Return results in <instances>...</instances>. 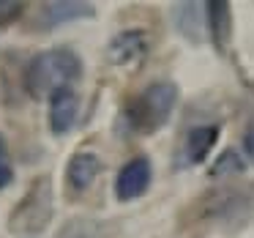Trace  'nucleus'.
Here are the masks:
<instances>
[{"mask_svg": "<svg viewBox=\"0 0 254 238\" xmlns=\"http://www.w3.org/2000/svg\"><path fill=\"white\" fill-rule=\"evenodd\" d=\"M82 77V61L68 47L36 52L25 66V90L36 101H44L58 88H74V82Z\"/></svg>", "mask_w": 254, "mask_h": 238, "instance_id": "1", "label": "nucleus"}, {"mask_svg": "<svg viewBox=\"0 0 254 238\" xmlns=\"http://www.w3.org/2000/svg\"><path fill=\"white\" fill-rule=\"evenodd\" d=\"M178 104V85L170 79L150 82L126 110V126L139 134H153L170 121L172 110Z\"/></svg>", "mask_w": 254, "mask_h": 238, "instance_id": "2", "label": "nucleus"}, {"mask_svg": "<svg viewBox=\"0 0 254 238\" xmlns=\"http://www.w3.org/2000/svg\"><path fill=\"white\" fill-rule=\"evenodd\" d=\"M52 183L50 178H39V181L30 186V192L25 194L17 203L11 219H8V227L19 236H33V233H41L52 219Z\"/></svg>", "mask_w": 254, "mask_h": 238, "instance_id": "3", "label": "nucleus"}, {"mask_svg": "<svg viewBox=\"0 0 254 238\" xmlns=\"http://www.w3.org/2000/svg\"><path fill=\"white\" fill-rule=\"evenodd\" d=\"M150 181H153V167H150L148 156H134L126 164L121 167L115 178V197L121 203H131V200H139L145 192H148Z\"/></svg>", "mask_w": 254, "mask_h": 238, "instance_id": "4", "label": "nucleus"}, {"mask_svg": "<svg viewBox=\"0 0 254 238\" xmlns=\"http://www.w3.org/2000/svg\"><path fill=\"white\" fill-rule=\"evenodd\" d=\"M50 104V129L55 137H66L79 118V93L74 88H58L47 99Z\"/></svg>", "mask_w": 254, "mask_h": 238, "instance_id": "5", "label": "nucleus"}, {"mask_svg": "<svg viewBox=\"0 0 254 238\" xmlns=\"http://www.w3.org/2000/svg\"><path fill=\"white\" fill-rule=\"evenodd\" d=\"M148 52V39H145V30H121L110 39L107 44V63L112 66H134L139 63Z\"/></svg>", "mask_w": 254, "mask_h": 238, "instance_id": "6", "label": "nucleus"}, {"mask_svg": "<svg viewBox=\"0 0 254 238\" xmlns=\"http://www.w3.org/2000/svg\"><path fill=\"white\" fill-rule=\"evenodd\" d=\"M101 159L93 151H77L66 164V181L74 192H88L96 183V178L101 175Z\"/></svg>", "mask_w": 254, "mask_h": 238, "instance_id": "7", "label": "nucleus"}, {"mask_svg": "<svg viewBox=\"0 0 254 238\" xmlns=\"http://www.w3.org/2000/svg\"><path fill=\"white\" fill-rule=\"evenodd\" d=\"M93 17L90 3H77V0H58V3H44L39 11V22L47 28H61V25L77 22V19Z\"/></svg>", "mask_w": 254, "mask_h": 238, "instance_id": "8", "label": "nucleus"}, {"mask_svg": "<svg viewBox=\"0 0 254 238\" xmlns=\"http://www.w3.org/2000/svg\"><path fill=\"white\" fill-rule=\"evenodd\" d=\"M216 143H219V126H216V123L194 126L191 132L186 134V140H183V161H186L189 167L202 164Z\"/></svg>", "mask_w": 254, "mask_h": 238, "instance_id": "9", "label": "nucleus"}, {"mask_svg": "<svg viewBox=\"0 0 254 238\" xmlns=\"http://www.w3.org/2000/svg\"><path fill=\"white\" fill-rule=\"evenodd\" d=\"M205 28H208L210 39H213L216 50L224 52L230 44V3H205Z\"/></svg>", "mask_w": 254, "mask_h": 238, "instance_id": "10", "label": "nucleus"}, {"mask_svg": "<svg viewBox=\"0 0 254 238\" xmlns=\"http://www.w3.org/2000/svg\"><path fill=\"white\" fill-rule=\"evenodd\" d=\"M202 8L205 6H197V3H181V6L172 8L175 28L191 41H199V33H202V17H205Z\"/></svg>", "mask_w": 254, "mask_h": 238, "instance_id": "11", "label": "nucleus"}, {"mask_svg": "<svg viewBox=\"0 0 254 238\" xmlns=\"http://www.w3.org/2000/svg\"><path fill=\"white\" fill-rule=\"evenodd\" d=\"M232 172H243V159L235 151H224L216 161V167L210 170V175H232Z\"/></svg>", "mask_w": 254, "mask_h": 238, "instance_id": "12", "label": "nucleus"}, {"mask_svg": "<svg viewBox=\"0 0 254 238\" xmlns=\"http://www.w3.org/2000/svg\"><path fill=\"white\" fill-rule=\"evenodd\" d=\"M14 181V164H11V154H8V143L0 134V189H6Z\"/></svg>", "mask_w": 254, "mask_h": 238, "instance_id": "13", "label": "nucleus"}, {"mask_svg": "<svg viewBox=\"0 0 254 238\" xmlns=\"http://www.w3.org/2000/svg\"><path fill=\"white\" fill-rule=\"evenodd\" d=\"M58 238H93V222L88 219H71Z\"/></svg>", "mask_w": 254, "mask_h": 238, "instance_id": "14", "label": "nucleus"}, {"mask_svg": "<svg viewBox=\"0 0 254 238\" xmlns=\"http://www.w3.org/2000/svg\"><path fill=\"white\" fill-rule=\"evenodd\" d=\"M25 11L22 3H14V0H0V25H8Z\"/></svg>", "mask_w": 254, "mask_h": 238, "instance_id": "15", "label": "nucleus"}, {"mask_svg": "<svg viewBox=\"0 0 254 238\" xmlns=\"http://www.w3.org/2000/svg\"><path fill=\"white\" fill-rule=\"evenodd\" d=\"M243 154H246V159L254 164V118L246 123V129H243Z\"/></svg>", "mask_w": 254, "mask_h": 238, "instance_id": "16", "label": "nucleus"}]
</instances>
